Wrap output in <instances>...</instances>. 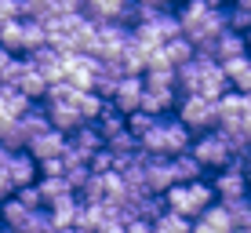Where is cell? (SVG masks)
Masks as SVG:
<instances>
[{
	"label": "cell",
	"instance_id": "cell-1",
	"mask_svg": "<svg viewBox=\"0 0 251 233\" xmlns=\"http://www.w3.org/2000/svg\"><path fill=\"white\" fill-rule=\"evenodd\" d=\"M189 153L201 160L204 171H222V168H229L233 160H248V150L233 139L229 131H222V128H211V131H204V135H193Z\"/></svg>",
	"mask_w": 251,
	"mask_h": 233
},
{
	"label": "cell",
	"instance_id": "cell-2",
	"mask_svg": "<svg viewBox=\"0 0 251 233\" xmlns=\"http://www.w3.org/2000/svg\"><path fill=\"white\" fill-rule=\"evenodd\" d=\"M142 153L146 157H178V153H189V146H193V131L178 120L175 113L160 117L157 128H153L150 135H142Z\"/></svg>",
	"mask_w": 251,
	"mask_h": 233
},
{
	"label": "cell",
	"instance_id": "cell-3",
	"mask_svg": "<svg viewBox=\"0 0 251 233\" xmlns=\"http://www.w3.org/2000/svg\"><path fill=\"white\" fill-rule=\"evenodd\" d=\"M164 204H168V211H175V215H182V219L197 222L211 204H219V197H215L211 179H197V182L171 186L168 193H164Z\"/></svg>",
	"mask_w": 251,
	"mask_h": 233
},
{
	"label": "cell",
	"instance_id": "cell-4",
	"mask_svg": "<svg viewBox=\"0 0 251 233\" xmlns=\"http://www.w3.org/2000/svg\"><path fill=\"white\" fill-rule=\"evenodd\" d=\"M48 44V26L33 22V19H15L0 26V48H7L11 55H33Z\"/></svg>",
	"mask_w": 251,
	"mask_h": 233
},
{
	"label": "cell",
	"instance_id": "cell-5",
	"mask_svg": "<svg viewBox=\"0 0 251 233\" xmlns=\"http://www.w3.org/2000/svg\"><path fill=\"white\" fill-rule=\"evenodd\" d=\"M127 40H131V26H124V22H99L84 55L99 58V62H120Z\"/></svg>",
	"mask_w": 251,
	"mask_h": 233
},
{
	"label": "cell",
	"instance_id": "cell-6",
	"mask_svg": "<svg viewBox=\"0 0 251 233\" xmlns=\"http://www.w3.org/2000/svg\"><path fill=\"white\" fill-rule=\"evenodd\" d=\"M175 117L182 120L193 135H204L211 128H219V102L204 99V95H182L175 106Z\"/></svg>",
	"mask_w": 251,
	"mask_h": 233
},
{
	"label": "cell",
	"instance_id": "cell-7",
	"mask_svg": "<svg viewBox=\"0 0 251 233\" xmlns=\"http://www.w3.org/2000/svg\"><path fill=\"white\" fill-rule=\"evenodd\" d=\"M211 186H215L219 204H233V201H244V197H251V186H248V160H233L229 168L215 171Z\"/></svg>",
	"mask_w": 251,
	"mask_h": 233
},
{
	"label": "cell",
	"instance_id": "cell-8",
	"mask_svg": "<svg viewBox=\"0 0 251 233\" xmlns=\"http://www.w3.org/2000/svg\"><path fill=\"white\" fill-rule=\"evenodd\" d=\"M251 113V95H240V91H226L219 99V128L222 131H237L240 120Z\"/></svg>",
	"mask_w": 251,
	"mask_h": 233
},
{
	"label": "cell",
	"instance_id": "cell-9",
	"mask_svg": "<svg viewBox=\"0 0 251 233\" xmlns=\"http://www.w3.org/2000/svg\"><path fill=\"white\" fill-rule=\"evenodd\" d=\"M142 95H146V80L127 73V77H120V84H117V91H113L109 102L127 117V113H135V109H142Z\"/></svg>",
	"mask_w": 251,
	"mask_h": 233
},
{
	"label": "cell",
	"instance_id": "cell-10",
	"mask_svg": "<svg viewBox=\"0 0 251 233\" xmlns=\"http://www.w3.org/2000/svg\"><path fill=\"white\" fill-rule=\"evenodd\" d=\"M4 168H7V175H11V182L15 186H33L40 179V164L29 157L25 150H15V153H7V160H4Z\"/></svg>",
	"mask_w": 251,
	"mask_h": 233
},
{
	"label": "cell",
	"instance_id": "cell-11",
	"mask_svg": "<svg viewBox=\"0 0 251 233\" xmlns=\"http://www.w3.org/2000/svg\"><path fill=\"white\" fill-rule=\"evenodd\" d=\"M135 0H84V15L95 22H124L127 26V11Z\"/></svg>",
	"mask_w": 251,
	"mask_h": 233
},
{
	"label": "cell",
	"instance_id": "cell-12",
	"mask_svg": "<svg viewBox=\"0 0 251 233\" xmlns=\"http://www.w3.org/2000/svg\"><path fill=\"white\" fill-rule=\"evenodd\" d=\"M62 150H66V135L62 131H55V128H48L44 135H37V139H29V146H25V153H29L37 164H44V160H55V157H62Z\"/></svg>",
	"mask_w": 251,
	"mask_h": 233
},
{
	"label": "cell",
	"instance_id": "cell-13",
	"mask_svg": "<svg viewBox=\"0 0 251 233\" xmlns=\"http://www.w3.org/2000/svg\"><path fill=\"white\" fill-rule=\"evenodd\" d=\"M44 106H48V117H51V128H55V131L73 135L76 128H84V117H80V109H76L73 99L69 102H44Z\"/></svg>",
	"mask_w": 251,
	"mask_h": 233
},
{
	"label": "cell",
	"instance_id": "cell-14",
	"mask_svg": "<svg viewBox=\"0 0 251 233\" xmlns=\"http://www.w3.org/2000/svg\"><path fill=\"white\" fill-rule=\"evenodd\" d=\"M25 58H29V62L37 66L51 84L66 77V51H58V48H51V44H44L40 51H33V55H25Z\"/></svg>",
	"mask_w": 251,
	"mask_h": 233
},
{
	"label": "cell",
	"instance_id": "cell-15",
	"mask_svg": "<svg viewBox=\"0 0 251 233\" xmlns=\"http://www.w3.org/2000/svg\"><path fill=\"white\" fill-rule=\"evenodd\" d=\"M193 233H237V226H233V215H229L226 204H211L193 222Z\"/></svg>",
	"mask_w": 251,
	"mask_h": 233
},
{
	"label": "cell",
	"instance_id": "cell-16",
	"mask_svg": "<svg viewBox=\"0 0 251 233\" xmlns=\"http://www.w3.org/2000/svg\"><path fill=\"white\" fill-rule=\"evenodd\" d=\"M244 55H248V40H244V33H237V29H226L211 44V58L215 62H229V58H244Z\"/></svg>",
	"mask_w": 251,
	"mask_h": 233
},
{
	"label": "cell",
	"instance_id": "cell-17",
	"mask_svg": "<svg viewBox=\"0 0 251 233\" xmlns=\"http://www.w3.org/2000/svg\"><path fill=\"white\" fill-rule=\"evenodd\" d=\"M48 215H51V226H55V230H66V226L76 230V215H80V201H76V193L58 197V201L48 208Z\"/></svg>",
	"mask_w": 251,
	"mask_h": 233
},
{
	"label": "cell",
	"instance_id": "cell-18",
	"mask_svg": "<svg viewBox=\"0 0 251 233\" xmlns=\"http://www.w3.org/2000/svg\"><path fill=\"white\" fill-rule=\"evenodd\" d=\"M73 102H76V109H80V117H84V124H95L102 113H106V106H109V99H102L99 91H76L73 95Z\"/></svg>",
	"mask_w": 251,
	"mask_h": 233
},
{
	"label": "cell",
	"instance_id": "cell-19",
	"mask_svg": "<svg viewBox=\"0 0 251 233\" xmlns=\"http://www.w3.org/2000/svg\"><path fill=\"white\" fill-rule=\"evenodd\" d=\"M0 146H7L11 153L29 146V135H25V128H22V117H4L0 120Z\"/></svg>",
	"mask_w": 251,
	"mask_h": 233
},
{
	"label": "cell",
	"instance_id": "cell-20",
	"mask_svg": "<svg viewBox=\"0 0 251 233\" xmlns=\"http://www.w3.org/2000/svg\"><path fill=\"white\" fill-rule=\"evenodd\" d=\"M222 70H226L233 91L251 95V62H248V55H244V58H229V62H222Z\"/></svg>",
	"mask_w": 251,
	"mask_h": 233
},
{
	"label": "cell",
	"instance_id": "cell-21",
	"mask_svg": "<svg viewBox=\"0 0 251 233\" xmlns=\"http://www.w3.org/2000/svg\"><path fill=\"white\" fill-rule=\"evenodd\" d=\"M171 175H175V186L178 182H197V179H204V168L193 153H178V157H171Z\"/></svg>",
	"mask_w": 251,
	"mask_h": 233
},
{
	"label": "cell",
	"instance_id": "cell-22",
	"mask_svg": "<svg viewBox=\"0 0 251 233\" xmlns=\"http://www.w3.org/2000/svg\"><path fill=\"white\" fill-rule=\"evenodd\" d=\"M106 197H109V182H106V175H99V171H91L88 182L76 189V201L80 204H106Z\"/></svg>",
	"mask_w": 251,
	"mask_h": 233
},
{
	"label": "cell",
	"instance_id": "cell-23",
	"mask_svg": "<svg viewBox=\"0 0 251 233\" xmlns=\"http://www.w3.org/2000/svg\"><path fill=\"white\" fill-rule=\"evenodd\" d=\"M37 189H40V197H44V208H51L58 197L73 193V186L66 182V175H40L37 179Z\"/></svg>",
	"mask_w": 251,
	"mask_h": 233
},
{
	"label": "cell",
	"instance_id": "cell-24",
	"mask_svg": "<svg viewBox=\"0 0 251 233\" xmlns=\"http://www.w3.org/2000/svg\"><path fill=\"white\" fill-rule=\"evenodd\" d=\"M22 128H25V135H29V139H37V135H44L48 128H51V117H48V106H44V102H33V109L22 117Z\"/></svg>",
	"mask_w": 251,
	"mask_h": 233
},
{
	"label": "cell",
	"instance_id": "cell-25",
	"mask_svg": "<svg viewBox=\"0 0 251 233\" xmlns=\"http://www.w3.org/2000/svg\"><path fill=\"white\" fill-rule=\"evenodd\" d=\"M164 55H168V62L175 66H186L189 58L197 55V48H193V40H186V37H175V40H168V44H164Z\"/></svg>",
	"mask_w": 251,
	"mask_h": 233
},
{
	"label": "cell",
	"instance_id": "cell-26",
	"mask_svg": "<svg viewBox=\"0 0 251 233\" xmlns=\"http://www.w3.org/2000/svg\"><path fill=\"white\" fill-rule=\"evenodd\" d=\"M95 128L102 131V139H109V135H117V131H124V128H127V117L120 113V109L113 106V102H109V106H106V113H102L99 120H95Z\"/></svg>",
	"mask_w": 251,
	"mask_h": 233
},
{
	"label": "cell",
	"instance_id": "cell-27",
	"mask_svg": "<svg viewBox=\"0 0 251 233\" xmlns=\"http://www.w3.org/2000/svg\"><path fill=\"white\" fill-rule=\"evenodd\" d=\"M153 233H193V222L182 219L175 211H164L157 222H153Z\"/></svg>",
	"mask_w": 251,
	"mask_h": 233
},
{
	"label": "cell",
	"instance_id": "cell-28",
	"mask_svg": "<svg viewBox=\"0 0 251 233\" xmlns=\"http://www.w3.org/2000/svg\"><path fill=\"white\" fill-rule=\"evenodd\" d=\"M157 120L160 117L146 113V109H135V113H127V131H131L135 139H142V135H150L153 128H157Z\"/></svg>",
	"mask_w": 251,
	"mask_h": 233
},
{
	"label": "cell",
	"instance_id": "cell-29",
	"mask_svg": "<svg viewBox=\"0 0 251 233\" xmlns=\"http://www.w3.org/2000/svg\"><path fill=\"white\" fill-rule=\"evenodd\" d=\"M138 4V22L142 19H157V15H168L178 0H135Z\"/></svg>",
	"mask_w": 251,
	"mask_h": 233
},
{
	"label": "cell",
	"instance_id": "cell-30",
	"mask_svg": "<svg viewBox=\"0 0 251 233\" xmlns=\"http://www.w3.org/2000/svg\"><path fill=\"white\" fill-rule=\"evenodd\" d=\"M226 15H229V29H237V33H248V29H251V11H248V7L229 4Z\"/></svg>",
	"mask_w": 251,
	"mask_h": 233
},
{
	"label": "cell",
	"instance_id": "cell-31",
	"mask_svg": "<svg viewBox=\"0 0 251 233\" xmlns=\"http://www.w3.org/2000/svg\"><path fill=\"white\" fill-rule=\"evenodd\" d=\"M15 19H25L22 0H0V22H15Z\"/></svg>",
	"mask_w": 251,
	"mask_h": 233
},
{
	"label": "cell",
	"instance_id": "cell-32",
	"mask_svg": "<svg viewBox=\"0 0 251 233\" xmlns=\"http://www.w3.org/2000/svg\"><path fill=\"white\" fill-rule=\"evenodd\" d=\"M124 233H153V222L150 219H127L124 222Z\"/></svg>",
	"mask_w": 251,
	"mask_h": 233
},
{
	"label": "cell",
	"instance_id": "cell-33",
	"mask_svg": "<svg viewBox=\"0 0 251 233\" xmlns=\"http://www.w3.org/2000/svg\"><path fill=\"white\" fill-rule=\"evenodd\" d=\"M40 175H66V160H62V157L44 160V164H40Z\"/></svg>",
	"mask_w": 251,
	"mask_h": 233
},
{
	"label": "cell",
	"instance_id": "cell-34",
	"mask_svg": "<svg viewBox=\"0 0 251 233\" xmlns=\"http://www.w3.org/2000/svg\"><path fill=\"white\" fill-rule=\"evenodd\" d=\"M11 58H15V55H11V51H7V48H0V73H4V66H7V62H11Z\"/></svg>",
	"mask_w": 251,
	"mask_h": 233
},
{
	"label": "cell",
	"instance_id": "cell-35",
	"mask_svg": "<svg viewBox=\"0 0 251 233\" xmlns=\"http://www.w3.org/2000/svg\"><path fill=\"white\" fill-rule=\"evenodd\" d=\"M102 233H124V222H113V226H106Z\"/></svg>",
	"mask_w": 251,
	"mask_h": 233
},
{
	"label": "cell",
	"instance_id": "cell-36",
	"mask_svg": "<svg viewBox=\"0 0 251 233\" xmlns=\"http://www.w3.org/2000/svg\"><path fill=\"white\" fill-rule=\"evenodd\" d=\"M7 153H11V150H7V146H0V164L7 160Z\"/></svg>",
	"mask_w": 251,
	"mask_h": 233
},
{
	"label": "cell",
	"instance_id": "cell-37",
	"mask_svg": "<svg viewBox=\"0 0 251 233\" xmlns=\"http://www.w3.org/2000/svg\"><path fill=\"white\" fill-rule=\"evenodd\" d=\"M51 233H80V230H73V226H66V230H51Z\"/></svg>",
	"mask_w": 251,
	"mask_h": 233
},
{
	"label": "cell",
	"instance_id": "cell-38",
	"mask_svg": "<svg viewBox=\"0 0 251 233\" xmlns=\"http://www.w3.org/2000/svg\"><path fill=\"white\" fill-rule=\"evenodd\" d=\"M233 4H240V7H248V11H251V0H233Z\"/></svg>",
	"mask_w": 251,
	"mask_h": 233
},
{
	"label": "cell",
	"instance_id": "cell-39",
	"mask_svg": "<svg viewBox=\"0 0 251 233\" xmlns=\"http://www.w3.org/2000/svg\"><path fill=\"white\" fill-rule=\"evenodd\" d=\"M244 40H248V55H251V29L244 33Z\"/></svg>",
	"mask_w": 251,
	"mask_h": 233
},
{
	"label": "cell",
	"instance_id": "cell-40",
	"mask_svg": "<svg viewBox=\"0 0 251 233\" xmlns=\"http://www.w3.org/2000/svg\"><path fill=\"white\" fill-rule=\"evenodd\" d=\"M0 233H15V230H11V226H4V222H0Z\"/></svg>",
	"mask_w": 251,
	"mask_h": 233
},
{
	"label": "cell",
	"instance_id": "cell-41",
	"mask_svg": "<svg viewBox=\"0 0 251 233\" xmlns=\"http://www.w3.org/2000/svg\"><path fill=\"white\" fill-rule=\"evenodd\" d=\"M248 164H251V153H248Z\"/></svg>",
	"mask_w": 251,
	"mask_h": 233
},
{
	"label": "cell",
	"instance_id": "cell-42",
	"mask_svg": "<svg viewBox=\"0 0 251 233\" xmlns=\"http://www.w3.org/2000/svg\"><path fill=\"white\" fill-rule=\"evenodd\" d=\"M178 4H186V0H178Z\"/></svg>",
	"mask_w": 251,
	"mask_h": 233
},
{
	"label": "cell",
	"instance_id": "cell-43",
	"mask_svg": "<svg viewBox=\"0 0 251 233\" xmlns=\"http://www.w3.org/2000/svg\"><path fill=\"white\" fill-rule=\"evenodd\" d=\"M248 62H251V55H248Z\"/></svg>",
	"mask_w": 251,
	"mask_h": 233
},
{
	"label": "cell",
	"instance_id": "cell-44",
	"mask_svg": "<svg viewBox=\"0 0 251 233\" xmlns=\"http://www.w3.org/2000/svg\"><path fill=\"white\" fill-rule=\"evenodd\" d=\"M222 4H226V0H222Z\"/></svg>",
	"mask_w": 251,
	"mask_h": 233
}]
</instances>
